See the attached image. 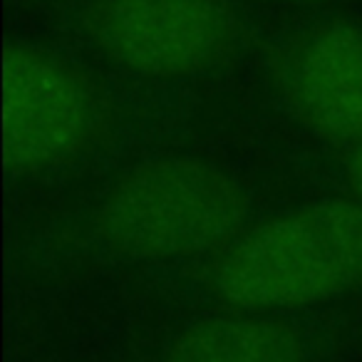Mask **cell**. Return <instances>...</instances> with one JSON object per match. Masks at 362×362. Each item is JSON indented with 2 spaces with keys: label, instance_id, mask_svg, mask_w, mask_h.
Here are the masks:
<instances>
[{
  "label": "cell",
  "instance_id": "1",
  "mask_svg": "<svg viewBox=\"0 0 362 362\" xmlns=\"http://www.w3.org/2000/svg\"><path fill=\"white\" fill-rule=\"evenodd\" d=\"M206 286L236 310L305 308L362 288V202H320L243 231Z\"/></svg>",
  "mask_w": 362,
  "mask_h": 362
},
{
  "label": "cell",
  "instance_id": "2",
  "mask_svg": "<svg viewBox=\"0 0 362 362\" xmlns=\"http://www.w3.org/2000/svg\"><path fill=\"white\" fill-rule=\"evenodd\" d=\"M251 204L231 174L197 156H156L127 169L95 214L107 248L134 261H176L223 251Z\"/></svg>",
  "mask_w": 362,
  "mask_h": 362
},
{
  "label": "cell",
  "instance_id": "3",
  "mask_svg": "<svg viewBox=\"0 0 362 362\" xmlns=\"http://www.w3.org/2000/svg\"><path fill=\"white\" fill-rule=\"evenodd\" d=\"M3 151L13 174H35L75 159L110 136L115 115L95 77L70 60L8 42Z\"/></svg>",
  "mask_w": 362,
  "mask_h": 362
},
{
  "label": "cell",
  "instance_id": "4",
  "mask_svg": "<svg viewBox=\"0 0 362 362\" xmlns=\"http://www.w3.org/2000/svg\"><path fill=\"white\" fill-rule=\"evenodd\" d=\"M80 28L107 60L149 80L211 72L243 40L226 0H87Z\"/></svg>",
  "mask_w": 362,
  "mask_h": 362
},
{
  "label": "cell",
  "instance_id": "5",
  "mask_svg": "<svg viewBox=\"0 0 362 362\" xmlns=\"http://www.w3.org/2000/svg\"><path fill=\"white\" fill-rule=\"evenodd\" d=\"M271 82L298 124L330 144H362V28L325 21L271 57Z\"/></svg>",
  "mask_w": 362,
  "mask_h": 362
},
{
  "label": "cell",
  "instance_id": "6",
  "mask_svg": "<svg viewBox=\"0 0 362 362\" xmlns=\"http://www.w3.org/2000/svg\"><path fill=\"white\" fill-rule=\"evenodd\" d=\"M347 179H350V187L355 192V199L362 202V144L355 146L352 151L350 166H347Z\"/></svg>",
  "mask_w": 362,
  "mask_h": 362
},
{
  "label": "cell",
  "instance_id": "7",
  "mask_svg": "<svg viewBox=\"0 0 362 362\" xmlns=\"http://www.w3.org/2000/svg\"><path fill=\"white\" fill-rule=\"evenodd\" d=\"M268 3H293V6H305V3H315V0H268Z\"/></svg>",
  "mask_w": 362,
  "mask_h": 362
}]
</instances>
